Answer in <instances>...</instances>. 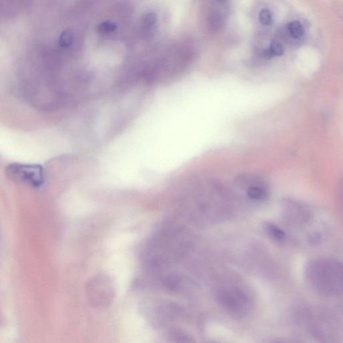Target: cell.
<instances>
[{"mask_svg":"<svg viewBox=\"0 0 343 343\" xmlns=\"http://www.w3.org/2000/svg\"><path fill=\"white\" fill-rule=\"evenodd\" d=\"M190 234L185 228L168 226L154 234L142 252V259L150 268L162 269L177 263L191 248Z\"/></svg>","mask_w":343,"mask_h":343,"instance_id":"1","label":"cell"},{"mask_svg":"<svg viewBox=\"0 0 343 343\" xmlns=\"http://www.w3.org/2000/svg\"><path fill=\"white\" fill-rule=\"evenodd\" d=\"M305 280L312 292L326 298H335L342 292V266L332 258L310 261L305 268Z\"/></svg>","mask_w":343,"mask_h":343,"instance_id":"2","label":"cell"},{"mask_svg":"<svg viewBox=\"0 0 343 343\" xmlns=\"http://www.w3.org/2000/svg\"><path fill=\"white\" fill-rule=\"evenodd\" d=\"M215 298L220 308L235 316H246L254 306V300L249 290L236 284L218 287L216 290Z\"/></svg>","mask_w":343,"mask_h":343,"instance_id":"3","label":"cell"},{"mask_svg":"<svg viewBox=\"0 0 343 343\" xmlns=\"http://www.w3.org/2000/svg\"><path fill=\"white\" fill-rule=\"evenodd\" d=\"M85 292L88 302L92 307L98 310H105L115 300V282L109 275L100 273L87 281Z\"/></svg>","mask_w":343,"mask_h":343,"instance_id":"4","label":"cell"},{"mask_svg":"<svg viewBox=\"0 0 343 343\" xmlns=\"http://www.w3.org/2000/svg\"><path fill=\"white\" fill-rule=\"evenodd\" d=\"M7 176L12 180L25 182L34 187H40L45 181L43 168L40 165L12 164L7 168Z\"/></svg>","mask_w":343,"mask_h":343,"instance_id":"5","label":"cell"},{"mask_svg":"<svg viewBox=\"0 0 343 343\" xmlns=\"http://www.w3.org/2000/svg\"><path fill=\"white\" fill-rule=\"evenodd\" d=\"M239 185L244 189L247 196L254 201H263L268 196V188L258 176L244 174L237 180Z\"/></svg>","mask_w":343,"mask_h":343,"instance_id":"6","label":"cell"},{"mask_svg":"<svg viewBox=\"0 0 343 343\" xmlns=\"http://www.w3.org/2000/svg\"><path fill=\"white\" fill-rule=\"evenodd\" d=\"M166 338L171 342H192L193 338L185 331L178 328H172L168 331Z\"/></svg>","mask_w":343,"mask_h":343,"instance_id":"7","label":"cell"},{"mask_svg":"<svg viewBox=\"0 0 343 343\" xmlns=\"http://www.w3.org/2000/svg\"><path fill=\"white\" fill-rule=\"evenodd\" d=\"M265 230L268 233V234L273 239L277 241H284L286 238V234L284 231L276 225V224L272 223L265 224Z\"/></svg>","mask_w":343,"mask_h":343,"instance_id":"8","label":"cell"},{"mask_svg":"<svg viewBox=\"0 0 343 343\" xmlns=\"http://www.w3.org/2000/svg\"><path fill=\"white\" fill-rule=\"evenodd\" d=\"M288 33L294 39H299L304 35V29L299 21H292L288 25Z\"/></svg>","mask_w":343,"mask_h":343,"instance_id":"9","label":"cell"},{"mask_svg":"<svg viewBox=\"0 0 343 343\" xmlns=\"http://www.w3.org/2000/svg\"><path fill=\"white\" fill-rule=\"evenodd\" d=\"M73 42V33L69 30H66L61 33L59 37V45L63 48H68L72 45Z\"/></svg>","mask_w":343,"mask_h":343,"instance_id":"10","label":"cell"},{"mask_svg":"<svg viewBox=\"0 0 343 343\" xmlns=\"http://www.w3.org/2000/svg\"><path fill=\"white\" fill-rule=\"evenodd\" d=\"M117 29V25L112 21H105L100 24L97 27V31L100 33L107 34L115 31Z\"/></svg>","mask_w":343,"mask_h":343,"instance_id":"11","label":"cell"},{"mask_svg":"<svg viewBox=\"0 0 343 343\" xmlns=\"http://www.w3.org/2000/svg\"><path fill=\"white\" fill-rule=\"evenodd\" d=\"M260 21L262 25L269 26L272 25L273 22L272 15L270 10L265 9L262 10L260 13Z\"/></svg>","mask_w":343,"mask_h":343,"instance_id":"12","label":"cell"},{"mask_svg":"<svg viewBox=\"0 0 343 343\" xmlns=\"http://www.w3.org/2000/svg\"><path fill=\"white\" fill-rule=\"evenodd\" d=\"M268 49L272 54L273 57H279V56H282L284 54V49H283L282 45L278 42H272Z\"/></svg>","mask_w":343,"mask_h":343,"instance_id":"13","label":"cell"},{"mask_svg":"<svg viewBox=\"0 0 343 343\" xmlns=\"http://www.w3.org/2000/svg\"><path fill=\"white\" fill-rule=\"evenodd\" d=\"M208 23H209L210 27L212 28V29H218L221 26V18L217 14H213V15L210 16Z\"/></svg>","mask_w":343,"mask_h":343,"instance_id":"14","label":"cell"},{"mask_svg":"<svg viewBox=\"0 0 343 343\" xmlns=\"http://www.w3.org/2000/svg\"><path fill=\"white\" fill-rule=\"evenodd\" d=\"M156 20H157V18H156V14L149 13L144 16L143 23L146 27H152V26H153L156 23Z\"/></svg>","mask_w":343,"mask_h":343,"instance_id":"15","label":"cell"},{"mask_svg":"<svg viewBox=\"0 0 343 343\" xmlns=\"http://www.w3.org/2000/svg\"><path fill=\"white\" fill-rule=\"evenodd\" d=\"M226 1V0H218V2H219L220 3H225Z\"/></svg>","mask_w":343,"mask_h":343,"instance_id":"16","label":"cell"}]
</instances>
